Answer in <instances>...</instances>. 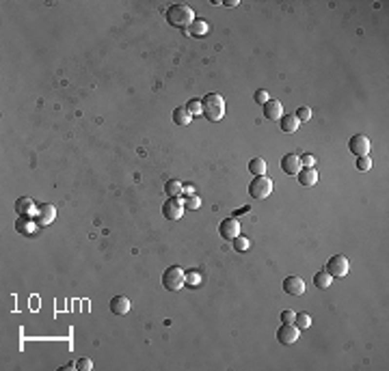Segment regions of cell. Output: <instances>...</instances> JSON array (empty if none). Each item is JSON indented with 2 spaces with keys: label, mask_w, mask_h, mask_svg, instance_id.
<instances>
[{
  "label": "cell",
  "mask_w": 389,
  "mask_h": 371,
  "mask_svg": "<svg viewBox=\"0 0 389 371\" xmlns=\"http://www.w3.org/2000/svg\"><path fill=\"white\" fill-rule=\"evenodd\" d=\"M264 117L271 119V121H279V119L283 117L281 102H277V99H268V102L264 104Z\"/></svg>",
  "instance_id": "4fadbf2b"
},
{
  "label": "cell",
  "mask_w": 389,
  "mask_h": 371,
  "mask_svg": "<svg viewBox=\"0 0 389 371\" xmlns=\"http://www.w3.org/2000/svg\"><path fill=\"white\" fill-rule=\"evenodd\" d=\"M294 117L298 119V123H305V121H309V119H311V110H309L307 106H301V108H296Z\"/></svg>",
  "instance_id": "d4e9b609"
},
{
  "label": "cell",
  "mask_w": 389,
  "mask_h": 371,
  "mask_svg": "<svg viewBox=\"0 0 389 371\" xmlns=\"http://www.w3.org/2000/svg\"><path fill=\"white\" fill-rule=\"evenodd\" d=\"M294 317H296L294 311H283V313H281V322L283 324H294Z\"/></svg>",
  "instance_id": "4dcf8cb0"
},
{
  "label": "cell",
  "mask_w": 389,
  "mask_h": 371,
  "mask_svg": "<svg viewBox=\"0 0 389 371\" xmlns=\"http://www.w3.org/2000/svg\"><path fill=\"white\" fill-rule=\"evenodd\" d=\"M208 31H210V26H208L206 19H194V22L191 24V28H188V33L194 35V37H203Z\"/></svg>",
  "instance_id": "d6986e66"
},
{
  "label": "cell",
  "mask_w": 389,
  "mask_h": 371,
  "mask_svg": "<svg viewBox=\"0 0 389 371\" xmlns=\"http://www.w3.org/2000/svg\"><path fill=\"white\" fill-rule=\"evenodd\" d=\"M186 283H191V285H193V287H194V285H197V283H199V274H197V272H194V270H193V272H191V274H186Z\"/></svg>",
  "instance_id": "d6a6232c"
},
{
  "label": "cell",
  "mask_w": 389,
  "mask_h": 371,
  "mask_svg": "<svg viewBox=\"0 0 389 371\" xmlns=\"http://www.w3.org/2000/svg\"><path fill=\"white\" fill-rule=\"evenodd\" d=\"M301 168H303V162H301V155L298 153H286L281 158V170L286 175H298Z\"/></svg>",
  "instance_id": "9c48e42d"
},
{
  "label": "cell",
  "mask_w": 389,
  "mask_h": 371,
  "mask_svg": "<svg viewBox=\"0 0 389 371\" xmlns=\"http://www.w3.org/2000/svg\"><path fill=\"white\" fill-rule=\"evenodd\" d=\"M184 214V201L182 199H167L162 205V216L167 220H179Z\"/></svg>",
  "instance_id": "ba28073f"
},
{
  "label": "cell",
  "mask_w": 389,
  "mask_h": 371,
  "mask_svg": "<svg viewBox=\"0 0 389 371\" xmlns=\"http://www.w3.org/2000/svg\"><path fill=\"white\" fill-rule=\"evenodd\" d=\"M184 283H186V272H184L179 265H171V268L164 270V274H162L164 289H169V292H177V289L184 287Z\"/></svg>",
  "instance_id": "3957f363"
},
{
  "label": "cell",
  "mask_w": 389,
  "mask_h": 371,
  "mask_svg": "<svg viewBox=\"0 0 389 371\" xmlns=\"http://www.w3.org/2000/svg\"><path fill=\"white\" fill-rule=\"evenodd\" d=\"M348 270H350V263H348L346 255H333V257L329 259V263H327V272L331 274L333 278L346 277Z\"/></svg>",
  "instance_id": "5b68a950"
},
{
  "label": "cell",
  "mask_w": 389,
  "mask_h": 371,
  "mask_svg": "<svg viewBox=\"0 0 389 371\" xmlns=\"http://www.w3.org/2000/svg\"><path fill=\"white\" fill-rule=\"evenodd\" d=\"M167 22L175 28H191L194 22V11L186 4H171L167 9Z\"/></svg>",
  "instance_id": "7a4b0ae2"
},
{
  "label": "cell",
  "mask_w": 389,
  "mask_h": 371,
  "mask_svg": "<svg viewBox=\"0 0 389 371\" xmlns=\"http://www.w3.org/2000/svg\"><path fill=\"white\" fill-rule=\"evenodd\" d=\"M348 149L350 153H355L357 158L359 155H370V138L366 134H355L350 140H348Z\"/></svg>",
  "instance_id": "52a82bcc"
},
{
  "label": "cell",
  "mask_w": 389,
  "mask_h": 371,
  "mask_svg": "<svg viewBox=\"0 0 389 371\" xmlns=\"http://www.w3.org/2000/svg\"><path fill=\"white\" fill-rule=\"evenodd\" d=\"M301 162L305 164V167H316V158H313V155H309V153L301 155Z\"/></svg>",
  "instance_id": "1f68e13d"
},
{
  "label": "cell",
  "mask_w": 389,
  "mask_h": 371,
  "mask_svg": "<svg viewBox=\"0 0 389 371\" xmlns=\"http://www.w3.org/2000/svg\"><path fill=\"white\" fill-rule=\"evenodd\" d=\"M57 218V207H54L52 203H43V205H39V209H37V223L39 224H50L52 220Z\"/></svg>",
  "instance_id": "7c38bea8"
},
{
  "label": "cell",
  "mask_w": 389,
  "mask_h": 371,
  "mask_svg": "<svg viewBox=\"0 0 389 371\" xmlns=\"http://www.w3.org/2000/svg\"><path fill=\"white\" fill-rule=\"evenodd\" d=\"M164 192H167L169 199H179V194L184 192V184L177 182V179H169L167 186H164Z\"/></svg>",
  "instance_id": "e0dca14e"
},
{
  "label": "cell",
  "mask_w": 389,
  "mask_h": 371,
  "mask_svg": "<svg viewBox=\"0 0 389 371\" xmlns=\"http://www.w3.org/2000/svg\"><path fill=\"white\" fill-rule=\"evenodd\" d=\"M249 170H251L255 177L266 175V162H264V158H253L251 162H249Z\"/></svg>",
  "instance_id": "7402d4cb"
},
{
  "label": "cell",
  "mask_w": 389,
  "mask_h": 371,
  "mask_svg": "<svg viewBox=\"0 0 389 371\" xmlns=\"http://www.w3.org/2000/svg\"><path fill=\"white\" fill-rule=\"evenodd\" d=\"M186 108H188V112H191L193 117H197V114L201 112V99H191Z\"/></svg>",
  "instance_id": "4316f807"
},
{
  "label": "cell",
  "mask_w": 389,
  "mask_h": 371,
  "mask_svg": "<svg viewBox=\"0 0 389 371\" xmlns=\"http://www.w3.org/2000/svg\"><path fill=\"white\" fill-rule=\"evenodd\" d=\"M298 334H301V330H298L294 324H281L277 330V341L283 345H292L298 341Z\"/></svg>",
  "instance_id": "8992f818"
},
{
  "label": "cell",
  "mask_w": 389,
  "mask_h": 371,
  "mask_svg": "<svg viewBox=\"0 0 389 371\" xmlns=\"http://www.w3.org/2000/svg\"><path fill=\"white\" fill-rule=\"evenodd\" d=\"M279 121H281V132H286V134H294L298 130V125H301L294 114H283Z\"/></svg>",
  "instance_id": "2e32d148"
},
{
  "label": "cell",
  "mask_w": 389,
  "mask_h": 371,
  "mask_svg": "<svg viewBox=\"0 0 389 371\" xmlns=\"http://www.w3.org/2000/svg\"><path fill=\"white\" fill-rule=\"evenodd\" d=\"M283 292L290 296H301L305 294V280L301 277H288L283 280Z\"/></svg>",
  "instance_id": "8fae6325"
},
{
  "label": "cell",
  "mask_w": 389,
  "mask_h": 371,
  "mask_svg": "<svg viewBox=\"0 0 389 371\" xmlns=\"http://www.w3.org/2000/svg\"><path fill=\"white\" fill-rule=\"evenodd\" d=\"M333 277L327 272V270H322V272H316V277H313V285H316L318 289H329V285H331Z\"/></svg>",
  "instance_id": "44dd1931"
},
{
  "label": "cell",
  "mask_w": 389,
  "mask_h": 371,
  "mask_svg": "<svg viewBox=\"0 0 389 371\" xmlns=\"http://www.w3.org/2000/svg\"><path fill=\"white\" fill-rule=\"evenodd\" d=\"M268 99H271V95L264 91V89H259V91H255V102L259 104V106H264V104H266Z\"/></svg>",
  "instance_id": "f1b7e54d"
},
{
  "label": "cell",
  "mask_w": 389,
  "mask_h": 371,
  "mask_svg": "<svg viewBox=\"0 0 389 371\" xmlns=\"http://www.w3.org/2000/svg\"><path fill=\"white\" fill-rule=\"evenodd\" d=\"M173 121H175L177 125H188L193 121V114L188 112L186 106H177L175 110H173Z\"/></svg>",
  "instance_id": "ac0fdd59"
},
{
  "label": "cell",
  "mask_w": 389,
  "mask_h": 371,
  "mask_svg": "<svg viewBox=\"0 0 389 371\" xmlns=\"http://www.w3.org/2000/svg\"><path fill=\"white\" fill-rule=\"evenodd\" d=\"M271 192H272V182L266 177V175H259V177H255L251 184H249V194H251L253 199H257V201L271 197Z\"/></svg>",
  "instance_id": "277c9868"
},
{
  "label": "cell",
  "mask_w": 389,
  "mask_h": 371,
  "mask_svg": "<svg viewBox=\"0 0 389 371\" xmlns=\"http://www.w3.org/2000/svg\"><path fill=\"white\" fill-rule=\"evenodd\" d=\"M294 326H296L298 330H307L309 326H311V317H309L307 313H296V317H294Z\"/></svg>",
  "instance_id": "603a6c76"
},
{
  "label": "cell",
  "mask_w": 389,
  "mask_h": 371,
  "mask_svg": "<svg viewBox=\"0 0 389 371\" xmlns=\"http://www.w3.org/2000/svg\"><path fill=\"white\" fill-rule=\"evenodd\" d=\"M199 205H201V199H199V197H191V199L184 201V207H191V209H197Z\"/></svg>",
  "instance_id": "f546056e"
},
{
  "label": "cell",
  "mask_w": 389,
  "mask_h": 371,
  "mask_svg": "<svg viewBox=\"0 0 389 371\" xmlns=\"http://www.w3.org/2000/svg\"><path fill=\"white\" fill-rule=\"evenodd\" d=\"M232 242H233V248H236L238 253H244V250H249V246H251V242H249V238H242V235H238V238H233Z\"/></svg>",
  "instance_id": "cb8c5ba5"
},
{
  "label": "cell",
  "mask_w": 389,
  "mask_h": 371,
  "mask_svg": "<svg viewBox=\"0 0 389 371\" xmlns=\"http://www.w3.org/2000/svg\"><path fill=\"white\" fill-rule=\"evenodd\" d=\"M357 168L363 170V173H366V170H370V168H372L370 155H359V158H357Z\"/></svg>",
  "instance_id": "484cf974"
},
{
  "label": "cell",
  "mask_w": 389,
  "mask_h": 371,
  "mask_svg": "<svg viewBox=\"0 0 389 371\" xmlns=\"http://www.w3.org/2000/svg\"><path fill=\"white\" fill-rule=\"evenodd\" d=\"M298 184L301 186H307V188H311V186L318 184V170L313 167H305L298 170Z\"/></svg>",
  "instance_id": "5bb4252c"
},
{
  "label": "cell",
  "mask_w": 389,
  "mask_h": 371,
  "mask_svg": "<svg viewBox=\"0 0 389 371\" xmlns=\"http://www.w3.org/2000/svg\"><path fill=\"white\" fill-rule=\"evenodd\" d=\"M76 369H80V371L93 369V360H91V358H80V360L76 363Z\"/></svg>",
  "instance_id": "83f0119b"
},
{
  "label": "cell",
  "mask_w": 389,
  "mask_h": 371,
  "mask_svg": "<svg viewBox=\"0 0 389 371\" xmlns=\"http://www.w3.org/2000/svg\"><path fill=\"white\" fill-rule=\"evenodd\" d=\"M218 233H221L223 240H233L240 235V223H238L236 218H227L221 223V227H218Z\"/></svg>",
  "instance_id": "30bf717a"
},
{
  "label": "cell",
  "mask_w": 389,
  "mask_h": 371,
  "mask_svg": "<svg viewBox=\"0 0 389 371\" xmlns=\"http://www.w3.org/2000/svg\"><path fill=\"white\" fill-rule=\"evenodd\" d=\"M201 114L208 121H221L225 117V99L218 93H208L201 99Z\"/></svg>",
  "instance_id": "6da1fadb"
},
{
  "label": "cell",
  "mask_w": 389,
  "mask_h": 371,
  "mask_svg": "<svg viewBox=\"0 0 389 371\" xmlns=\"http://www.w3.org/2000/svg\"><path fill=\"white\" fill-rule=\"evenodd\" d=\"M16 209H18V214L19 216H28V214H33V209H35V203H33V199H28V197H24V199H18V203H16Z\"/></svg>",
  "instance_id": "ffe728a7"
},
{
  "label": "cell",
  "mask_w": 389,
  "mask_h": 371,
  "mask_svg": "<svg viewBox=\"0 0 389 371\" xmlns=\"http://www.w3.org/2000/svg\"><path fill=\"white\" fill-rule=\"evenodd\" d=\"M108 307H111V311L115 315H126L130 311V300L126 298V296H115Z\"/></svg>",
  "instance_id": "9a60e30c"
}]
</instances>
